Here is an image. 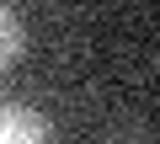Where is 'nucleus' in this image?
Masks as SVG:
<instances>
[{
	"instance_id": "obj_1",
	"label": "nucleus",
	"mask_w": 160,
	"mask_h": 144,
	"mask_svg": "<svg viewBox=\"0 0 160 144\" xmlns=\"http://www.w3.org/2000/svg\"><path fill=\"white\" fill-rule=\"evenodd\" d=\"M38 139H53V123H48L43 112L0 107V144H38Z\"/></svg>"
},
{
	"instance_id": "obj_2",
	"label": "nucleus",
	"mask_w": 160,
	"mask_h": 144,
	"mask_svg": "<svg viewBox=\"0 0 160 144\" xmlns=\"http://www.w3.org/2000/svg\"><path fill=\"white\" fill-rule=\"evenodd\" d=\"M16 53H22V22L11 6H0V75L16 64Z\"/></svg>"
}]
</instances>
